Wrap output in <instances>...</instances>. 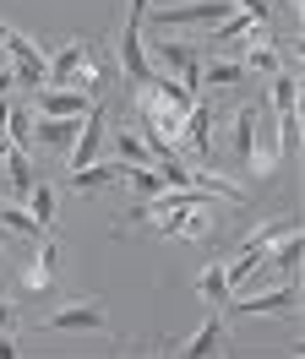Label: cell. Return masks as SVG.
<instances>
[{"mask_svg": "<svg viewBox=\"0 0 305 359\" xmlns=\"http://www.w3.org/2000/svg\"><path fill=\"white\" fill-rule=\"evenodd\" d=\"M0 272H6V262H0Z\"/></svg>", "mask_w": 305, "mask_h": 359, "instance_id": "cell-32", "label": "cell"}, {"mask_svg": "<svg viewBox=\"0 0 305 359\" xmlns=\"http://www.w3.org/2000/svg\"><path fill=\"white\" fill-rule=\"evenodd\" d=\"M229 11H240L235 0H191V6H158L152 11V27H218Z\"/></svg>", "mask_w": 305, "mask_h": 359, "instance_id": "cell-1", "label": "cell"}, {"mask_svg": "<svg viewBox=\"0 0 305 359\" xmlns=\"http://www.w3.org/2000/svg\"><path fill=\"white\" fill-rule=\"evenodd\" d=\"M44 332H109V316H104V305L77 299V305H65V311L44 316Z\"/></svg>", "mask_w": 305, "mask_h": 359, "instance_id": "cell-5", "label": "cell"}, {"mask_svg": "<svg viewBox=\"0 0 305 359\" xmlns=\"http://www.w3.org/2000/svg\"><path fill=\"white\" fill-rule=\"evenodd\" d=\"M93 55H98V49L87 44V39H71V44H65L60 55L49 60V88H71V76L93 66Z\"/></svg>", "mask_w": 305, "mask_h": 359, "instance_id": "cell-10", "label": "cell"}, {"mask_svg": "<svg viewBox=\"0 0 305 359\" xmlns=\"http://www.w3.org/2000/svg\"><path fill=\"white\" fill-rule=\"evenodd\" d=\"M115 158L120 163H152V147L136 131H115Z\"/></svg>", "mask_w": 305, "mask_h": 359, "instance_id": "cell-21", "label": "cell"}, {"mask_svg": "<svg viewBox=\"0 0 305 359\" xmlns=\"http://www.w3.org/2000/svg\"><path fill=\"white\" fill-rule=\"evenodd\" d=\"M0 229H6V234H17V240H27V245H33V240L44 234V229L33 224L27 202H6V207H0Z\"/></svg>", "mask_w": 305, "mask_h": 359, "instance_id": "cell-14", "label": "cell"}, {"mask_svg": "<svg viewBox=\"0 0 305 359\" xmlns=\"http://www.w3.org/2000/svg\"><path fill=\"white\" fill-rule=\"evenodd\" d=\"M273 109L278 114H300V76L294 71H273Z\"/></svg>", "mask_w": 305, "mask_h": 359, "instance_id": "cell-17", "label": "cell"}, {"mask_svg": "<svg viewBox=\"0 0 305 359\" xmlns=\"http://www.w3.org/2000/svg\"><path fill=\"white\" fill-rule=\"evenodd\" d=\"M55 256H60L55 240H44V234H39L27 267H22V289H27V294H49V289H55Z\"/></svg>", "mask_w": 305, "mask_h": 359, "instance_id": "cell-9", "label": "cell"}, {"mask_svg": "<svg viewBox=\"0 0 305 359\" xmlns=\"http://www.w3.org/2000/svg\"><path fill=\"white\" fill-rule=\"evenodd\" d=\"M218 348H223V316H207V321H202L174 354H218Z\"/></svg>", "mask_w": 305, "mask_h": 359, "instance_id": "cell-13", "label": "cell"}, {"mask_svg": "<svg viewBox=\"0 0 305 359\" xmlns=\"http://www.w3.org/2000/svg\"><path fill=\"white\" fill-rule=\"evenodd\" d=\"M174 147L207 163V153H213V109H207V104H191V109H186V126H180V142H174Z\"/></svg>", "mask_w": 305, "mask_h": 359, "instance_id": "cell-8", "label": "cell"}, {"mask_svg": "<svg viewBox=\"0 0 305 359\" xmlns=\"http://www.w3.org/2000/svg\"><path fill=\"white\" fill-rule=\"evenodd\" d=\"M27 104H33V114H65V120H77V114H87L93 98H87L82 88H49V82H44V88L27 93Z\"/></svg>", "mask_w": 305, "mask_h": 359, "instance_id": "cell-7", "label": "cell"}, {"mask_svg": "<svg viewBox=\"0 0 305 359\" xmlns=\"http://www.w3.org/2000/svg\"><path fill=\"white\" fill-rule=\"evenodd\" d=\"M6 120H11V93L0 98V136H6Z\"/></svg>", "mask_w": 305, "mask_h": 359, "instance_id": "cell-28", "label": "cell"}, {"mask_svg": "<svg viewBox=\"0 0 305 359\" xmlns=\"http://www.w3.org/2000/svg\"><path fill=\"white\" fill-rule=\"evenodd\" d=\"M11 88H17V76H11V71H0V98H6Z\"/></svg>", "mask_w": 305, "mask_h": 359, "instance_id": "cell-29", "label": "cell"}, {"mask_svg": "<svg viewBox=\"0 0 305 359\" xmlns=\"http://www.w3.org/2000/svg\"><path fill=\"white\" fill-rule=\"evenodd\" d=\"M6 39H11V22H0V44H6Z\"/></svg>", "mask_w": 305, "mask_h": 359, "instance_id": "cell-31", "label": "cell"}, {"mask_svg": "<svg viewBox=\"0 0 305 359\" xmlns=\"http://www.w3.org/2000/svg\"><path fill=\"white\" fill-rule=\"evenodd\" d=\"M6 175H11V196H27V191H33V163H27V153H22V147H11V158H6Z\"/></svg>", "mask_w": 305, "mask_h": 359, "instance_id": "cell-20", "label": "cell"}, {"mask_svg": "<svg viewBox=\"0 0 305 359\" xmlns=\"http://www.w3.org/2000/svg\"><path fill=\"white\" fill-rule=\"evenodd\" d=\"M11 354H17V337H11V332H0V359H11Z\"/></svg>", "mask_w": 305, "mask_h": 359, "instance_id": "cell-27", "label": "cell"}, {"mask_svg": "<svg viewBox=\"0 0 305 359\" xmlns=\"http://www.w3.org/2000/svg\"><path fill=\"white\" fill-rule=\"evenodd\" d=\"M148 60L158 71H174V82L180 88H202V49H196V39L191 44H174V39H164V44H148Z\"/></svg>", "mask_w": 305, "mask_h": 359, "instance_id": "cell-2", "label": "cell"}, {"mask_svg": "<svg viewBox=\"0 0 305 359\" xmlns=\"http://www.w3.org/2000/svg\"><path fill=\"white\" fill-rule=\"evenodd\" d=\"M6 55H11V60H33V55H39V44H33V39H27V33H17V27H11V39H6Z\"/></svg>", "mask_w": 305, "mask_h": 359, "instance_id": "cell-23", "label": "cell"}, {"mask_svg": "<svg viewBox=\"0 0 305 359\" xmlns=\"http://www.w3.org/2000/svg\"><path fill=\"white\" fill-rule=\"evenodd\" d=\"M22 202H27V212H33V224H39V229H49V224H55V207H60V191H55V185H39V180H33V191H27Z\"/></svg>", "mask_w": 305, "mask_h": 359, "instance_id": "cell-16", "label": "cell"}, {"mask_svg": "<svg viewBox=\"0 0 305 359\" xmlns=\"http://www.w3.org/2000/svg\"><path fill=\"white\" fill-rule=\"evenodd\" d=\"M11 327H17V311H11L6 299H0V332H11Z\"/></svg>", "mask_w": 305, "mask_h": 359, "instance_id": "cell-25", "label": "cell"}, {"mask_svg": "<svg viewBox=\"0 0 305 359\" xmlns=\"http://www.w3.org/2000/svg\"><path fill=\"white\" fill-rule=\"evenodd\" d=\"M115 55H120V76H126L131 88H148V82H152V71H158V66L148 60V44H142V22H131V17H126Z\"/></svg>", "mask_w": 305, "mask_h": 359, "instance_id": "cell-3", "label": "cell"}, {"mask_svg": "<svg viewBox=\"0 0 305 359\" xmlns=\"http://www.w3.org/2000/svg\"><path fill=\"white\" fill-rule=\"evenodd\" d=\"M235 6H240V11H245V17H257L261 27L273 22V6H267V0H235Z\"/></svg>", "mask_w": 305, "mask_h": 359, "instance_id": "cell-24", "label": "cell"}, {"mask_svg": "<svg viewBox=\"0 0 305 359\" xmlns=\"http://www.w3.org/2000/svg\"><path fill=\"white\" fill-rule=\"evenodd\" d=\"M240 316H289L294 311V283H283L273 294H251V299H229Z\"/></svg>", "mask_w": 305, "mask_h": 359, "instance_id": "cell-12", "label": "cell"}, {"mask_svg": "<svg viewBox=\"0 0 305 359\" xmlns=\"http://www.w3.org/2000/svg\"><path fill=\"white\" fill-rule=\"evenodd\" d=\"M240 66H245V71H261V76H273V71H283V49L273 44V39H267V27L257 33V49H251V55H245Z\"/></svg>", "mask_w": 305, "mask_h": 359, "instance_id": "cell-15", "label": "cell"}, {"mask_svg": "<svg viewBox=\"0 0 305 359\" xmlns=\"http://www.w3.org/2000/svg\"><path fill=\"white\" fill-rule=\"evenodd\" d=\"M245 76H251V71L240 66V60H207V66H202V88H235Z\"/></svg>", "mask_w": 305, "mask_h": 359, "instance_id": "cell-19", "label": "cell"}, {"mask_svg": "<svg viewBox=\"0 0 305 359\" xmlns=\"http://www.w3.org/2000/svg\"><path fill=\"white\" fill-rule=\"evenodd\" d=\"M283 158V142H278V126H261V109H257V126H251V153H245V175L267 180Z\"/></svg>", "mask_w": 305, "mask_h": 359, "instance_id": "cell-6", "label": "cell"}, {"mask_svg": "<svg viewBox=\"0 0 305 359\" xmlns=\"http://www.w3.org/2000/svg\"><path fill=\"white\" fill-rule=\"evenodd\" d=\"M148 11H152V0H131V11H126V17H131V22H142Z\"/></svg>", "mask_w": 305, "mask_h": 359, "instance_id": "cell-26", "label": "cell"}, {"mask_svg": "<svg viewBox=\"0 0 305 359\" xmlns=\"http://www.w3.org/2000/svg\"><path fill=\"white\" fill-rule=\"evenodd\" d=\"M104 131H109V120H104V98H93L82 114V131H77V142H71V153H65V169H87L93 158H98V147H104Z\"/></svg>", "mask_w": 305, "mask_h": 359, "instance_id": "cell-4", "label": "cell"}, {"mask_svg": "<svg viewBox=\"0 0 305 359\" xmlns=\"http://www.w3.org/2000/svg\"><path fill=\"white\" fill-rule=\"evenodd\" d=\"M6 158H11V136H0V163H6Z\"/></svg>", "mask_w": 305, "mask_h": 359, "instance_id": "cell-30", "label": "cell"}, {"mask_svg": "<svg viewBox=\"0 0 305 359\" xmlns=\"http://www.w3.org/2000/svg\"><path fill=\"white\" fill-rule=\"evenodd\" d=\"M196 294H202V305H229V299H235V294H229V278H223V262L202 267V278H196Z\"/></svg>", "mask_w": 305, "mask_h": 359, "instance_id": "cell-18", "label": "cell"}, {"mask_svg": "<svg viewBox=\"0 0 305 359\" xmlns=\"http://www.w3.org/2000/svg\"><path fill=\"white\" fill-rule=\"evenodd\" d=\"M131 163L120 158H93L87 169H71V191H98V185H115V180H126Z\"/></svg>", "mask_w": 305, "mask_h": 359, "instance_id": "cell-11", "label": "cell"}, {"mask_svg": "<svg viewBox=\"0 0 305 359\" xmlns=\"http://www.w3.org/2000/svg\"><path fill=\"white\" fill-rule=\"evenodd\" d=\"M126 185L142 196V202H148V196H158V191H164V175H152V163H131V169H126Z\"/></svg>", "mask_w": 305, "mask_h": 359, "instance_id": "cell-22", "label": "cell"}]
</instances>
